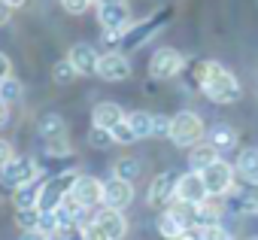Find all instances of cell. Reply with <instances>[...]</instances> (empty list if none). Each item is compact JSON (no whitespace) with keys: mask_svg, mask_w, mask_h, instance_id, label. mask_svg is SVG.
I'll return each instance as SVG.
<instances>
[{"mask_svg":"<svg viewBox=\"0 0 258 240\" xmlns=\"http://www.w3.org/2000/svg\"><path fill=\"white\" fill-rule=\"evenodd\" d=\"M195 85L207 94V100L213 103H237L243 97V88H240V79L219 61H201L195 67Z\"/></svg>","mask_w":258,"mask_h":240,"instance_id":"obj_1","label":"cell"},{"mask_svg":"<svg viewBox=\"0 0 258 240\" xmlns=\"http://www.w3.org/2000/svg\"><path fill=\"white\" fill-rule=\"evenodd\" d=\"M204 134H207V128H204V118L198 112L182 109V112L170 115V140H173V146L195 149L198 143H204Z\"/></svg>","mask_w":258,"mask_h":240,"instance_id":"obj_2","label":"cell"},{"mask_svg":"<svg viewBox=\"0 0 258 240\" xmlns=\"http://www.w3.org/2000/svg\"><path fill=\"white\" fill-rule=\"evenodd\" d=\"M170 16H173V10L167 7V10H161V13H155V16H149V19H143V22H137V25H131L124 34H121V43H118V52H134V49H140V46H146L167 22H170Z\"/></svg>","mask_w":258,"mask_h":240,"instance_id":"obj_3","label":"cell"},{"mask_svg":"<svg viewBox=\"0 0 258 240\" xmlns=\"http://www.w3.org/2000/svg\"><path fill=\"white\" fill-rule=\"evenodd\" d=\"M76 179H79L76 170H64V173H58V176H49V179L43 183V195H40L37 210H40V213H55V210L70 198Z\"/></svg>","mask_w":258,"mask_h":240,"instance_id":"obj_4","label":"cell"},{"mask_svg":"<svg viewBox=\"0 0 258 240\" xmlns=\"http://www.w3.org/2000/svg\"><path fill=\"white\" fill-rule=\"evenodd\" d=\"M97 22L103 28V34H124L131 28V10H127L124 0H106V4H97Z\"/></svg>","mask_w":258,"mask_h":240,"instance_id":"obj_5","label":"cell"},{"mask_svg":"<svg viewBox=\"0 0 258 240\" xmlns=\"http://www.w3.org/2000/svg\"><path fill=\"white\" fill-rule=\"evenodd\" d=\"M201 176H204V186H207V195L210 198H225V195H231L237 186V170L228 164V161H216V164H210L207 170H201Z\"/></svg>","mask_w":258,"mask_h":240,"instance_id":"obj_6","label":"cell"},{"mask_svg":"<svg viewBox=\"0 0 258 240\" xmlns=\"http://www.w3.org/2000/svg\"><path fill=\"white\" fill-rule=\"evenodd\" d=\"M0 179H4V186L10 189V192H16V189H22V186H28V183H34V179H40V167H37V161L34 158H13L4 170H0Z\"/></svg>","mask_w":258,"mask_h":240,"instance_id":"obj_7","label":"cell"},{"mask_svg":"<svg viewBox=\"0 0 258 240\" xmlns=\"http://www.w3.org/2000/svg\"><path fill=\"white\" fill-rule=\"evenodd\" d=\"M182 70H185V58H182V52H176L170 46L158 49L149 58V76L152 79H176Z\"/></svg>","mask_w":258,"mask_h":240,"instance_id":"obj_8","label":"cell"},{"mask_svg":"<svg viewBox=\"0 0 258 240\" xmlns=\"http://www.w3.org/2000/svg\"><path fill=\"white\" fill-rule=\"evenodd\" d=\"M176 186H179V173H176V170H164V173H158V176L149 183L146 204H149L152 210H158V207L167 210V204L176 198Z\"/></svg>","mask_w":258,"mask_h":240,"instance_id":"obj_9","label":"cell"},{"mask_svg":"<svg viewBox=\"0 0 258 240\" xmlns=\"http://www.w3.org/2000/svg\"><path fill=\"white\" fill-rule=\"evenodd\" d=\"M97 76L106 79V82H124L127 76H131V61H127L124 52L109 49V52H103L100 61H97Z\"/></svg>","mask_w":258,"mask_h":240,"instance_id":"obj_10","label":"cell"},{"mask_svg":"<svg viewBox=\"0 0 258 240\" xmlns=\"http://www.w3.org/2000/svg\"><path fill=\"white\" fill-rule=\"evenodd\" d=\"M91 225L100 231L103 240H121L127 234V219L121 216V210H109V207H100L91 219Z\"/></svg>","mask_w":258,"mask_h":240,"instance_id":"obj_11","label":"cell"},{"mask_svg":"<svg viewBox=\"0 0 258 240\" xmlns=\"http://www.w3.org/2000/svg\"><path fill=\"white\" fill-rule=\"evenodd\" d=\"M70 198H73L82 210H94L97 204H103V183L94 179V176H82V173H79V179H76Z\"/></svg>","mask_w":258,"mask_h":240,"instance_id":"obj_12","label":"cell"},{"mask_svg":"<svg viewBox=\"0 0 258 240\" xmlns=\"http://www.w3.org/2000/svg\"><path fill=\"white\" fill-rule=\"evenodd\" d=\"M131 201H134V183H124V179H115V176L103 183V207L124 210Z\"/></svg>","mask_w":258,"mask_h":240,"instance_id":"obj_13","label":"cell"},{"mask_svg":"<svg viewBox=\"0 0 258 240\" xmlns=\"http://www.w3.org/2000/svg\"><path fill=\"white\" fill-rule=\"evenodd\" d=\"M176 198L185 201V204H204L210 195H207V186H204V176L198 170H188V173H179V186H176Z\"/></svg>","mask_w":258,"mask_h":240,"instance_id":"obj_14","label":"cell"},{"mask_svg":"<svg viewBox=\"0 0 258 240\" xmlns=\"http://www.w3.org/2000/svg\"><path fill=\"white\" fill-rule=\"evenodd\" d=\"M67 61L76 67V73L82 76H91V73H97V61H100V52L91 46V43H76V46H70V52H67Z\"/></svg>","mask_w":258,"mask_h":240,"instance_id":"obj_15","label":"cell"},{"mask_svg":"<svg viewBox=\"0 0 258 240\" xmlns=\"http://www.w3.org/2000/svg\"><path fill=\"white\" fill-rule=\"evenodd\" d=\"M124 109L115 103V100H100L94 109H91V125L94 128H106V131H112L115 125H121L124 122Z\"/></svg>","mask_w":258,"mask_h":240,"instance_id":"obj_16","label":"cell"},{"mask_svg":"<svg viewBox=\"0 0 258 240\" xmlns=\"http://www.w3.org/2000/svg\"><path fill=\"white\" fill-rule=\"evenodd\" d=\"M234 170H237V176H243L249 186H255V183H258V146H246V149H240Z\"/></svg>","mask_w":258,"mask_h":240,"instance_id":"obj_17","label":"cell"},{"mask_svg":"<svg viewBox=\"0 0 258 240\" xmlns=\"http://www.w3.org/2000/svg\"><path fill=\"white\" fill-rule=\"evenodd\" d=\"M43 183H46V179H34V183L16 189V192H13L16 210H31V207H37V204H40V195H43Z\"/></svg>","mask_w":258,"mask_h":240,"instance_id":"obj_18","label":"cell"},{"mask_svg":"<svg viewBox=\"0 0 258 240\" xmlns=\"http://www.w3.org/2000/svg\"><path fill=\"white\" fill-rule=\"evenodd\" d=\"M207 143H210L213 149H219V152L234 149V146H237V131H234L231 125H213V128L207 131Z\"/></svg>","mask_w":258,"mask_h":240,"instance_id":"obj_19","label":"cell"},{"mask_svg":"<svg viewBox=\"0 0 258 240\" xmlns=\"http://www.w3.org/2000/svg\"><path fill=\"white\" fill-rule=\"evenodd\" d=\"M216 161H219V149H213L207 140H204V143H198V146L188 152V167H191V170H198V173H201V170H207V167H210V164H216Z\"/></svg>","mask_w":258,"mask_h":240,"instance_id":"obj_20","label":"cell"},{"mask_svg":"<svg viewBox=\"0 0 258 240\" xmlns=\"http://www.w3.org/2000/svg\"><path fill=\"white\" fill-rule=\"evenodd\" d=\"M37 134L43 137V140H52V137H61V134H67V122L58 115V112H46L40 122H37Z\"/></svg>","mask_w":258,"mask_h":240,"instance_id":"obj_21","label":"cell"},{"mask_svg":"<svg viewBox=\"0 0 258 240\" xmlns=\"http://www.w3.org/2000/svg\"><path fill=\"white\" fill-rule=\"evenodd\" d=\"M124 122L131 125V131L137 134V140L152 137V112H146V109H134V112H127V115H124Z\"/></svg>","mask_w":258,"mask_h":240,"instance_id":"obj_22","label":"cell"},{"mask_svg":"<svg viewBox=\"0 0 258 240\" xmlns=\"http://www.w3.org/2000/svg\"><path fill=\"white\" fill-rule=\"evenodd\" d=\"M140 173H143V164L137 158H118L112 164V176L115 179H124V183H137Z\"/></svg>","mask_w":258,"mask_h":240,"instance_id":"obj_23","label":"cell"},{"mask_svg":"<svg viewBox=\"0 0 258 240\" xmlns=\"http://www.w3.org/2000/svg\"><path fill=\"white\" fill-rule=\"evenodd\" d=\"M185 231V225H182V219H176L170 210H164L161 216H158V234L164 237V240H179V234Z\"/></svg>","mask_w":258,"mask_h":240,"instance_id":"obj_24","label":"cell"},{"mask_svg":"<svg viewBox=\"0 0 258 240\" xmlns=\"http://www.w3.org/2000/svg\"><path fill=\"white\" fill-rule=\"evenodd\" d=\"M25 97V85L16 79V76H7L4 82H0V100H4L7 106H13V103H19Z\"/></svg>","mask_w":258,"mask_h":240,"instance_id":"obj_25","label":"cell"},{"mask_svg":"<svg viewBox=\"0 0 258 240\" xmlns=\"http://www.w3.org/2000/svg\"><path fill=\"white\" fill-rule=\"evenodd\" d=\"M76 76H79V73H76V67H73L67 58H61V61H55V64H52V79H55L58 85H70Z\"/></svg>","mask_w":258,"mask_h":240,"instance_id":"obj_26","label":"cell"},{"mask_svg":"<svg viewBox=\"0 0 258 240\" xmlns=\"http://www.w3.org/2000/svg\"><path fill=\"white\" fill-rule=\"evenodd\" d=\"M43 146H46V155H49V158H67V155L73 152V146H70L67 134L52 137V140H43Z\"/></svg>","mask_w":258,"mask_h":240,"instance_id":"obj_27","label":"cell"},{"mask_svg":"<svg viewBox=\"0 0 258 240\" xmlns=\"http://www.w3.org/2000/svg\"><path fill=\"white\" fill-rule=\"evenodd\" d=\"M16 225L22 231H37L40 228V210L31 207V210H16Z\"/></svg>","mask_w":258,"mask_h":240,"instance_id":"obj_28","label":"cell"},{"mask_svg":"<svg viewBox=\"0 0 258 240\" xmlns=\"http://www.w3.org/2000/svg\"><path fill=\"white\" fill-rule=\"evenodd\" d=\"M88 143H91L94 149H109L115 140H112V131H106V128H94V125H91V131H88Z\"/></svg>","mask_w":258,"mask_h":240,"instance_id":"obj_29","label":"cell"},{"mask_svg":"<svg viewBox=\"0 0 258 240\" xmlns=\"http://www.w3.org/2000/svg\"><path fill=\"white\" fill-rule=\"evenodd\" d=\"M112 140L118 146H131V143H137V134L131 131V125H127V122H121V125L112 128Z\"/></svg>","mask_w":258,"mask_h":240,"instance_id":"obj_30","label":"cell"},{"mask_svg":"<svg viewBox=\"0 0 258 240\" xmlns=\"http://www.w3.org/2000/svg\"><path fill=\"white\" fill-rule=\"evenodd\" d=\"M152 137H170V115L152 112Z\"/></svg>","mask_w":258,"mask_h":240,"instance_id":"obj_31","label":"cell"},{"mask_svg":"<svg viewBox=\"0 0 258 240\" xmlns=\"http://www.w3.org/2000/svg\"><path fill=\"white\" fill-rule=\"evenodd\" d=\"M61 7H64L70 16H82V13L91 7V0H61Z\"/></svg>","mask_w":258,"mask_h":240,"instance_id":"obj_32","label":"cell"},{"mask_svg":"<svg viewBox=\"0 0 258 240\" xmlns=\"http://www.w3.org/2000/svg\"><path fill=\"white\" fill-rule=\"evenodd\" d=\"M204 240H231V234L222 225H207L204 228Z\"/></svg>","mask_w":258,"mask_h":240,"instance_id":"obj_33","label":"cell"},{"mask_svg":"<svg viewBox=\"0 0 258 240\" xmlns=\"http://www.w3.org/2000/svg\"><path fill=\"white\" fill-rule=\"evenodd\" d=\"M16 158V152H13V143L10 140H0V170H4L10 161Z\"/></svg>","mask_w":258,"mask_h":240,"instance_id":"obj_34","label":"cell"},{"mask_svg":"<svg viewBox=\"0 0 258 240\" xmlns=\"http://www.w3.org/2000/svg\"><path fill=\"white\" fill-rule=\"evenodd\" d=\"M7 76H13V64H10V58L0 52V82H4Z\"/></svg>","mask_w":258,"mask_h":240,"instance_id":"obj_35","label":"cell"},{"mask_svg":"<svg viewBox=\"0 0 258 240\" xmlns=\"http://www.w3.org/2000/svg\"><path fill=\"white\" fill-rule=\"evenodd\" d=\"M179 240H204V228H185L179 234Z\"/></svg>","mask_w":258,"mask_h":240,"instance_id":"obj_36","label":"cell"},{"mask_svg":"<svg viewBox=\"0 0 258 240\" xmlns=\"http://www.w3.org/2000/svg\"><path fill=\"white\" fill-rule=\"evenodd\" d=\"M10 19H13V7H7L4 0H0V28H7Z\"/></svg>","mask_w":258,"mask_h":240,"instance_id":"obj_37","label":"cell"},{"mask_svg":"<svg viewBox=\"0 0 258 240\" xmlns=\"http://www.w3.org/2000/svg\"><path fill=\"white\" fill-rule=\"evenodd\" d=\"M19 240H49V234H43V231L37 228V231H22Z\"/></svg>","mask_w":258,"mask_h":240,"instance_id":"obj_38","label":"cell"},{"mask_svg":"<svg viewBox=\"0 0 258 240\" xmlns=\"http://www.w3.org/2000/svg\"><path fill=\"white\" fill-rule=\"evenodd\" d=\"M249 198H252V207H255V213H258V183L249 186Z\"/></svg>","mask_w":258,"mask_h":240,"instance_id":"obj_39","label":"cell"},{"mask_svg":"<svg viewBox=\"0 0 258 240\" xmlns=\"http://www.w3.org/2000/svg\"><path fill=\"white\" fill-rule=\"evenodd\" d=\"M7 118H10V106L0 100V125H7Z\"/></svg>","mask_w":258,"mask_h":240,"instance_id":"obj_40","label":"cell"},{"mask_svg":"<svg viewBox=\"0 0 258 240\" xmlns=\"http://www.w3.org/2000/svg\"><path fill=\"white\" fill-rule=\"evenodd\" d=\"M4 4H7V7H13V10H22L28 0H4Z\"/></svg>","mask_w":258,"mask_h":240,"instance_id":"obj_41","label":"cell"},{"mask_svg":"<svg viewBox=\"0 0 258 240\" xmlns=\"http://www.w3.org/2000/svg\"><path fill=\"white\" fill-rule=\"evenodd\" d=\"M249 240H258V237H249Z\"/></svg>","mask_w":258,"mask_h":240,"instance_id":"obj_42","label":"cell"},{"mask_svg":"<svg viewBox=\"0 0 258 240\" xmlns=\"http://www.w3.org/2000/svg\"><path fill=\"white\" fill-rule=\"evenodd\" d=\"M91 4H94V0H91Z\"/></svg>","mask_w":258,"mask_h":240,"instance_id":"obj_43","label":"cell"}]
</instances>
